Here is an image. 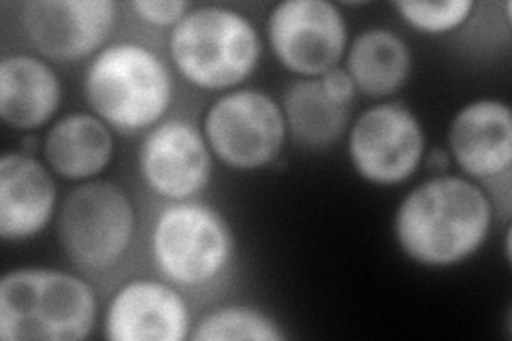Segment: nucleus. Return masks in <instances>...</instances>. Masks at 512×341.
I'll return each instance as SVG.
<instances>
[{
  "label": "nucleus",
  "instance_id": "nucleus-1",
  "mask_svg": "<svg viewBox=\"0 0 512 341\" xmlns=\"http://www.w3.org/2000/svg\"><path fill=\"white\" fill-rule=\"evenodd\" d=\"M493 203L470 177L434 175L399 201L393 233L399 250L425 267L472 258L491 233Z\"/></svg>",
  "mask_w": 512,
  "mask_h": 341
},
{
  "label": "nucleus",
  "instance_id": "nucleus-2",
  "mask_svg": "<svg viewBox=\"0 0 512 341\" xmlns=\"http://www.w3.org/2000/svg\"><path fill=\"white\" fill-rule=\"evenodd\" d=\"M96 314L92 286L73 273L20 267L0 280V339L79 341L90 337Z\"/></svg>",
  "mask_w": 512,
  "mask_h": 341
},
{
  "label": "nucleus",
  "instance_id": "nucleus-3",
  "mask_svg": "<svg viewBox=\"0 0 512 341\" xmlns=\"http://www.w3.org/2000/svg\"><path fill=\"white\" fill-rule=\"evenodd\" d=\"M173 94L163 58L133 41L103 47L84 75V96L94 116L126 135L152 131L169 111Z\"/></svg>",
  "mask_w": 512,
  "mask_h": 341
},
{
  "label": "nucleus",
  "instance_id": "nucleus-4",
  "mask_svg": "<svg viewBox=\"0 0 512 341\" xmlns=\"http://www.w3.org/2000/svg\"><path fill=\"white\" fill-rule=\"evenodd\" d=\"M173 67L199 90L229 92L256 71L263 45L259 30L227 7H197L173 26L169 37Z\"/></svg>",
  "mask_w": 512,
  "mask_h": 341
},
{
  "label": "nucleus",
  "instance_id": "nucleus-5",
  "mask_svg": "<svg viewBox=\"0 0 512 341\" xmlns=\"http://www.w3.org/2000/svg\"><path fill=\"white\" fill-rule=\"evenodd\" d=\"M233 252L227 218L205 203H171L152 224V263L173 286L197 288L214 282L229 267Z\"/></svg>",
  "mask_w": 512,
  "mask_h": 341
},
{
  "label": "nucleus",
  "instance_id": "nucleus-6",
  "mask_svg": "<svg viewBox=\"0 0 512 341\" xmlns=\"http://www.w3.org/2000/svg\"><path fill=\"white\" fill-rule=\"evenodd\" d=\"M137 211L126 190L109 180L73 188L58 211V243L82 271L114 269L131 248Z\"/></svg>",
  "mask_w": 512,
  "mask_h": 341
},
{
  "label": "nucleus",
  "instance_id": "nucleus-7",
  "mask_svg": "<svg viewBox=\"0 0 512 341\" xmlns=\"http://www.w3.org/2000/svg\"><path fill=\"white\" fill-rule=\"evenodd\" d=\"M203 135L212 154L235 171H256L276 162L286 141L282 105L263 90L235 88L210 105Z\"/></svg>",
  "mask_w": 512,
  "mask_h": 341
},
{
  "label": "nucleus",
  "instance_id": "nucleus-8",
  "mask_svg": "<svg viewBox=\"0 0 512 341\" xmlns=\"http://www.w3.org/2000/svg\"><path fill=\"white\" fill-rule=\"evenodd\" d=\"M346 150L352 169L367 184H404L425 158L423 124L402 103L372 105L350 124Z\"/></svg>",
  "mask_w": 512,
  "mask_h": 341
},
{
  "label": "nucleus",
  "instance_id": "nucleus-9",
  "mask_svg": "<svg viewBox=\"0 0 512 341\" xmlns=\"http://www.w3.org/2000/svg\"><path fill=\"white\" fill-rule=\"evenodd\" d=\"M267 41L288 73L316 79L346 56L348 24L329 0H284L269 13Z\"/></svg>",
  "mask_w": 512,
  "mask_h": 341
},
{
  "label": "nucleus",
  "instance_id": "nucleus-10",
  "mask_svg": "<svg viewBox=\"0 0 512 341\" xmlns=\"http://www.w3.org/2000/svg\"><path fill=\"white\" fill-rule=\"evenodd\" d=\"M28 43L52 62H77L101 52L116 24L111 0H30L20 11Z\"/></svg>",
  "mask_w": 512,
  "mask_h": 341
},
{
  "label": "nucleus",
  "instance_id": "nucleus-11",
  "mask_svg": "<svg viewBox=\"0 0 512 341\" xmlns=\"http://www.w3.org/2000/svg\"><path fill=\"white\" fill-rule=\"evenodd\" d=\"M214 154L205 135L186 120L156 124L139 150L141 180L156 197L190 201L212 180Z\"/></svg>",
  "mask_w": 512,
  "mask_h": 341
},
{
  "label": "nucleus",
  "instance_id": "nucleus-12",
  "mask_svg": "<svg viewBox=\"0 0 512 341\" xmlns=\"http://www.w3.org/2000/svg\"><path fill=\"white\" fill-rule=\"evenodd\" d=\"M190 310L171 282L139 278L122 284L105 310L111 341H182L190 337Z\"/></svg>",
  "mask_w": 512,
  "mask_h": 341
},
{
  "label": "nucleus",
  "instance_id": "nucleus-13",
  "mask_svg": "<svg viewBox=\"0 0 512 341\" xmlns=\"http://www.w3.org/2000/svg\"><path fill=\"white\" fill-rule=\"evenodd\" d=\"M448 154L470 180L489 182L512 165V111L500 99L463 105L448 124Z\"/></svg>",
  "mask_w": 512,
  "mask_h": 341
},
{
  "label": "nucleus",
  "instance_id": "nucleus-14",
  "mask_svg": "<svg viewBox=\"0 0 512 341\" xmlns=\"http://www.w3.org/2000/svg\"><path fill=\"white\" fill-rule=\"evenodd\" d=\"M58 205L56 182L43 162L26 152L0 158V237L24 241L52 222Z\"/></svg>",
  "mask_w": 512,
  "mask_h": 341
},
{
  "label": "nucleus",
  "instance_id": "nucleus-15",
  "mask_svg": "<svg viewBox=\"0 0 512 341\" xmlns=\"http://www.w3.org/2000/svg\"><path fill=\"white\" fill-rule=\"evenodd\" d=\"M62 101L56 71L39 56L11 54L0 60V116L15 131L50 122Z\"/></svg>",
  "mask_w": 512,
  "mask_h": 341
},
{
  "label": "nucleus",
  "instance_id": "nucleus-16",
  "mask_svg": "<svg viewBox=\"0 0 512 341\" xmlns=\"http://www.w3.org/2000/svg\"><path fill=\"white\" fill-rule=\"evenodd\" d=\"M43 158L56 175L71 182L99 177L114 158L111 128L94 113L75 111L60 118L43 139Z\"/></svg>",
  "mask_w": 512,
  "mask_h": 341
},
{
  "label": "nucleus",
  "instance_id": "nucleus-17",
  "mask_svg": "<svg viewBox=\"0 0 512 341\" xmlns=\"http://www.w3.org/2000/svg\"><path fill=\"white\" fill-rule=\"evenodd\" d=\"M412 71L410 45L391 28L372 26L348 43L346 73L357 92L384 99L406 86Z\"/></svg>",
  "mask_w": 512,
  "mask_h": 341
},
{
  "label": "nucleus",
  "instance_id": "nucleus-18",
  "mask_svg": "<svg viewBox=\"0 0 512 341\" xmlns=\"http://www.w3.org/2000/svg\"><path fill=\"white\" fill-rule=\"evenodd\" d=\"M286 131L308 150H325L350 128V107L333 101L320 79H295L282 94Z\"/></svg>",
  "mask_w": 512,
  "mask_h": 341
},
{
  "label": "nucleus",
  "instance_id": "nucleus-19",
  "mask_svg": "<svg viewBox=\"0 0 512 341\" xmlns=\"http://www.w3.org/2000/svg\"><path fill=\"white\" fill-rule=\"evenodd\" d=\"M192 341H284L286 333L276 318L259 307L224 305L207 312L190 331Z\"/></svg>",
  "mask_w": 512,
  "mask_h": 341
},
{
  "label": "nucleus",
  "instance_id": "nucleus-20",
  "mask_svg": "<svg viewBox=\"0 0 512 341\" xmlns=\"http://www.w3.org/2000/svg\"><path fill=\"white\" fill-rule=\"evenodd\" d=\"M395 11L410 28L423 32V35H446L468 22L474 3L472 0H446V3L402 0V3H395Z\"/></svg>",
  "mask_w": 512,
  "mask_h": 341
},
{
  "label": "nucleus",
  "instance_id": "nucleus-21",
  "mask_svg": "<svg viewBox=\"0 0 512 341\" xmlns=\"http://www.w3.org/2000/svg\"><path fill=\"white\" fill-rule=\"evenodd\" d=\"M128 7L139 20L152 26H175L190 11L184 0H133Z\"/></svg>",
  "mask_w": 512,
  "mask_h": 341
},
{
  "label": "nucleus",
  "instance_id": "nucleus-22",
  "mask_svg": "<svg viewBox=\"0 0 512 341\" xmlns=\"http://www.w3.org/2000/svg\"><path fill=\"white\" fill-rule=\"evenodd\" d=\"M318 79L333 101H338L340 105H348V107L352 105V101H355L357 86H355V81L350 79V75L346 73V69L335 67Z\"/></svg>",
  "mask_w": 512,
  "mask_h": 341
},
{
  "label": "nucleus",
  "instance_id": "nucleus-23",
  "mask_svg": "<svg viewBox=\"0 0 512 341\" xmlns=\"http://www.w3.org/2000/svg\"><path fill=\"white\" fill-rule=\"evenodd\" d=\"M425 165L429 171H434L436 175H442L448 171V167H451V154H448V150H442V148H434L431 152H425Z\"/></svg>",
  "mask_w": 512,
  "mask_h": 341
}]
</instances>
